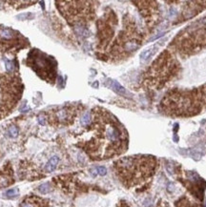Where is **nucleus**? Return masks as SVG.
Segmentation results:
<instances>
[{"label":"nucleus","mask_w":206,"mask_h":207,"mask_svg":"<svg viewBox=\"0 0 206 207\" xmlns=\"http://www.w3.org/2000/svg\"><path fill=\"white\" fill-rule=\"evenodd\" d=\"M206 109V85L194 90H171L160 101V113L170 116H191Z\"/></svg>","instance_id":"nucleus-1"},{"label":"nucleus","mask_w":206,"mask_h":207,"mask_svg":"<svg viewBox=\"0 0 206 207\" xmlns=\"http://www.w3.org/2000/svg\"><path fill=\"white\" fill-rule=\"evenodd\" d=\"M206 47V16L190 24L172 40L170 49L180 56H189Z\"/></svg>","instance_id":"nucleus-2"},{"label":"nucleus","mask_w":206,"mask_h":207,"mask_svg":"<svg viewBox=\"0 0 206 207\" xmlns=\"http://www.w3.org/2000/svg\"><path fill=\"white\" fill-rule=\"evenodd\" d=\"M180 64L170 51H164L149 69L147 79L151 86L162 87L177 73Z\"/></svg>","instance_id":"nucleus-3"},{"label":"nucleus","mask_w":206,"mask_h":207,"mask_svg":"<svg viewBox=\"0 0 206 207\" xmlns=\"http://www.w3.org/2000/svg\"><path fill=\"white\" fill-rule=\"evenodd\" d=\"M29 59L31 61V65L34 69L38 75L43 73L44 76L43 78L48 79L50 76L52 80L55 79V73H56V61L52 57H46V55L42 52H32L29 56Z\"/></svg>","instance_id":"nucleus-4"},{"label":"nucleus","mask_w":206,"mask_h":207,"mask_svg":"<svg viewBox=\"0 0 206 207\" xmlns=\"http://www.w3.org/2000/svg\"><path fill=\"white\" fill-rule=\"evenodd\" d=\"M108 86L110 87L114 92H116V94H120V95H124V97L125 95H128V92L126 91V89H125L123 86H121L117 81H116V80H111V79H109Z\"/></svg>","instance_id":"nucleus-5"},{"label":"nucleus","mask_w":206,"mask_h":207,"mask_svg":"<svg viewBox=\"0 0 206 207\" xmlns=\"http://www.w3.org/2000/svg\"><path fill=\"white\" fill-rule=\"evenodd\" d=\"M156 49H158V47L155 46V47H151L149 49H147L146 51L141 52L140 54V62L143 63V62H146L147 60H149L154 55V54L156 52Z\"/></svg>","instance_id":"nucleus-6"},{"label":"nucleus","mask_w":206,"mask_h":207,"mask_svg":"<svg viewBox=\"0 0 206 207\" xmlns=\"http://www.w3.org/2000/svg\"><path fill=\"white\" fill-rule=\"evenodd\" d=\"M58 161H59V157L57 156H53V157H51L45 166L46 171L47 172H53V171L56 170V166H57Z\"/></svg>","instance_id":"nucleus-7"},{"label":"nucleus","mask_w":206,"mask_h":207,"mask_svg":"<svg viewBox=\"0 0 206 207\" xmlns=\"http://www.w3.org/2000/svg\"><path fill=\"white\" fill-rule=\"evenodd\" d=\"M37 190H38L39 193H41V194H43V195L48 194V193L51 192V190H52V185H51L50 182H45V183H42L41 185H39L38 188H37Z\"/></svg>","instance_id":"nucleus-8"},{"label":"nucleus","mask_w":206,"mask_h":207,"mask_svg":"<svg viewBox=\"0 0 206 207\" xmlns=\"http://www.w3.org/2000/svg\"><path fill=\"white\" fill-rule=\"evenodd\" d=\"M91 173L93 174V176H95V175H100V176H105L107 174V169L103 166H98V167H95V169L91 170Z\"/></svg>","instance_id":"nucleus-9"},{"label":"nucleus","mask_w":206,"mask_h":207,"mask_svg":"<svg viewBox=\"0 0 206 207\" xmlns=\"http://www.w3.org/2000/svg\"><path fill=\"white\" fill-rule=\"evenodd\" d=\"M19 194V191L17 188H12V189H9L7 191L4 193V196L9 199H12V198H15L17 197Z\"/></svg>","instance_id":"nucleus-10"},{"label":"nucleus","mask_w":206,"mask_h":207,"mask_svg":"<svg viewBox=\"0 0 206 207\" xmlns=\"http://www.w3.org/2000/svg\"><path fill=\"white\" fill-rule=\"evenodd\" d=\"M92 122V115L89 112L85 114L83 116H82V119H81V124L82 126H88L90 125V123Z\"/></svg>","instance_id":"nucleus-11"},{"label":"nucleus","mask_w":206,"mask_h":207,"mask_svg":"<svg viewBox=\"0 0 206 207\" xmlns=\"http://www.w3.org/2000/svg\"><path fill=\"white\" fill-rule=\"evenodd\" d=\"M4 62H5V67L7 72H9V73L13 72V70H14V64H13V62L8 60L7 58H4Z\"/></svg>","instance_id":"nucleus-12"},{"label":"nucleus","mask_w":206,"mask_h":207,"mask_svg":"<svg viewBox=\"0 0 206 207\" xmlns=\"http://www.w3.org/2000/svg\"><path fill=\"white\" fill-rule=\"evenodd\" d=\"M0 35L5 38H10L13 36V31L9 29H0Z\"/></svg>","instance_id":"nucleus-13"},{"label":"nucleus","mask_w":206,"mask_h":207,"mask_svg":"<svg viewBox=\"0 0 206 207\" xmlns=\"http://www.w3.org/2000/svg\"><path fill=\"white\" fill-rule=\"evenodd\" d=\"M9 135L11 137H16L18 136V129L15 126H11L9 128Z\"/></svg>","instance_id":"nucleus-14"},{"label":"nucleus","mask_w":206,"mask_h":207,"mask_svg":"<svg viewBox=\"0 0 206 207\" xmlns=\"http://www.w3.org/2000/svg\"><path fill=\"white\" fill-rule=\"evenodd\" d=\"M38 122H39V124H41V125H44V124L46 123L45 116H44L43 115H39V116H38Z\"/></svg>","instance_id":"nucleus-15"},{"label":"nucleus","mask_w":206,"mask_h":207,"mask_svg":"<svg viewBox=\"0 0 206 207\" xmlns=\"http://www.w3.org/2000/svg\"><path fill=\"white\" fill-rule=\"evenodd\" d=\"M21 207H32V205L31 203H29V202H23Z\"/></svg>","instance_id":"nucleus-16"}]
</instances>
